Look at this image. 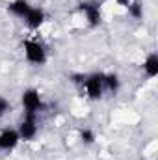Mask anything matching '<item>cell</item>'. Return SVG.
Wrapping results in <instances>:
<instances>
[{
    "instance_id": "9c48e42d",
    "label": "cell",
    "mask_w": 158,
    "mask_h": 160,
    "mask_svg": "<svg viewBox=\"0 0 158 160\" xmlns=\"http://www.w3.org/2000/svg\"><path fill=\"white\" fill-rule=\"evenodd\" d=\"M143 71H145V75H147L149 78L158 77V54L156 52H151V54L145 58V62H143Z\"/></svg>"
},
{
    "instance_id": "6da1fadb",
    "label": "cell",
    "mask_w": 158,
    "mask_h": 160,
    "mask_svg": "<svg viewBox=\"0 0 158 160\" xmlns=\"http://www.w3.org/2000/svg\"><path fill=\"white\" fill-rule=\"evenodd\" d=\"M80 78H82V86L89 99L97 101L102 97V93H104V75L102 73H93L87 77H80Z\"/></svg>"
},
{
    "instance_id": "5bb4252c",
    "label": "cell",
    "mask_w": 158,
    "mask_h": 160,
    "mask_svg": "<svg viewBox=\"0 0 158 160\" xmlns=\"http://www.w3.org/2000/svg\"><path fill=\"white\" fill-rule=\"evenodd\" d=\"M116 2H117V4H121V6H125V8L130 4V0H116Z\"/></svg>"
},
{
    "instance_id": "7c38bea8",
    "label": "cell",
    "mask_w": 158,
    "mask_h": 160,
    "mask_svg": "<svg viewBox=\"0 0 158 160\" xmlns=\"http://www.w3.org/2000/svg\"><path fill=\"white\" fill-rule=\"evenodd\" d=\"M80 138H82L84 143H93V142H95V134H93V130H89V128H82V130H80Z\"/></svg>"
},
{
    "instance_id": "277c9868",
    "label": "cell",
    "mask_w": 158,
    "mask_h": 160,
    "mask_svg": "<svg viewBox=\"0 0 158 160\" xmlns=\"http://www.w3.org/2000/svg\"><path fill=\"white\" fill-rule=\"evenodd\" d=\"M17 132H19V138H21V140H26V142L34 140L36 134H37V119H36V116L24 114V118L21 121Z\"/></svg>"
},
{
    "instance_id": "4fadbf2b",
    "label": "cell",
    "mask_w": 158,
    "mask_h": 160,
    "mask_svg": "<svg viewBox=\"0 0 158 160\" xmlns=\"http://www.w3.org/2000/svg\"><path fill=\"white\" fill-rule=\"evenodd\" d=\"M9 110H11V104H9V101H7L6 97H2V95H0V118H2V116H6Z\"/></svg>"
},
{
    "instance_id": "8992f818",
    "label": "cell",
    "mask_w": 158,
    "mask_h": 160,
    "mask_svg": "<svg viewBox=\"0 0 158 160\" xmlns=\"http://www.w3.org/2000/svg\"><path fill=\"white\" fill-rule=\"evenodd\" d=\"M19 132L15 128H4L0 132V151H11L19 143Z\"/></svg>"
},
{
    "instance_id": "8fae6325",
    "label": "cell",
    "mask_w": 158,
    "mask_h": 160,
    "mask_svg": "<svg viewBox=\"0 0 158 160\" xmlns=\"http://www.w3.org/2000/svg\"><path fill=\"white\" fill-rule=\"evenodd\" d=\"M126 8H128V15L130 17H134V19H141L143 17V8H141L140 2H130Z\"/></svg>"
},
{
    "instance_id": "7a4b0ae2",
    "label": "cell",
    "mask_w": 158,
    "mask_h": 160,
    "mask_svg": "<svg viewBox=\"0 0 158 160\" xmlns=\"http://www.w3.org/2000/svg\"><path fill=\"white\" fill-rule=\"evenodd\" d=\"M24 56L34 65L47 63V50H45V47L41 43H37V41H32V39L24 41Z\"/></svg>"
},
{
    "instance_id": "ba28073f",
    "label": "cell",
    "mask_w": 158,
    "mask_h": 160,
    "mask_svg": "<svg viewBox=\"0 0 158 160\" xmlns=\"http://www.w3.org/2000/svg\"><path fill=\"white\" fill-rule=\"evenodd\" d=\"M30 4L26 2V0H13V2H9L7 4V11H11L15 17H19V19H24L26 15H28V11H30Z\"/></svg>"
},
{
    "instance_id": "5b68a950",
    "label": "cell",
    "mask_w": 158,
    "mask_h": 160,
    "mask_svg": "<svg viewBox=\"0 0 158 160\" xmlns=\"http://www.w3.org/2000/svg\"><path fill=\"white\" fill-rule=\"evenodd\" d=\"M78 9L86 15V21L89 22V26H99L101 24L102 15H101V6L97 2H80Z\"/></svg>"
},
{
    "instance_id": "30bf717a",
    "label": "cell",
    "mask_w": 158,
    "mask_h": 160,
    "mask_svg": "<svg viewBox=\"0 0 158 160\" xmlns=\"http://www.w3.org/2000/svg\"><path fill=\"white\" fill-rule=\"evenodd\" d=\"M104 89H108V91H112V93H117V89H119L117 75H114V73L104 75Z\"/></svg>"
},
{
    "instance_id": "3957f363",
    "label": "cell",
    "mask_w": 158,
    "mask_h": 160,
    "mask_svg": "<svg viewBox=\"0 0 158 160\" xmlns=\"http://www.w3.org/2000/svg\"><path fill=\"white\" fill-rule=\"evenodd\" d=\"M22 108L28 116H37V112L43 110V101L37 89H26L22 93Z\"/></svg>"
},
{
    "instance_id": "52a82bcc",
    "label": "cell",
    "mask_w": 158,
    "mask_h": 160,
    "mask_svg": "<svg viewBox=\"0 0 158 160\" xmlns=\"http://www.w3.org/2000/svg\"><path fill=\"white\" fill-rule=\"evenodd\" d=\"M24 22H26L28 28H39L45 22V11L41 8H30L28 15L24 17Z\"/></svg>"
}]
</instances>
